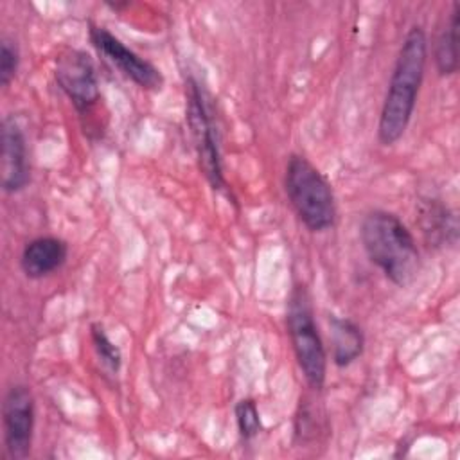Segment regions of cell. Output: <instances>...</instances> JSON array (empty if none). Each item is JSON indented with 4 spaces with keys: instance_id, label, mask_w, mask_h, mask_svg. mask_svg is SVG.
<instances>
[{
    "instance_id": "obj_1",
    "label": "cell",
    "mask_w": 460,
    "mask_h": 460,
    "mask_svg": "<svg viewBox=\"0 0 460 460\" xmlns=\"http://www.w3.org/2000/svg\"><path fill=\"white\" fill-rule=\"evenodd\" d=\"M428 59V38L420 25H413L399 49L383 101L377 138L383 146L395 144L406 131L422 84Z\"/></svg>"
},
{
    "instance_id": "obj_2",
    "label": "cell",
    "mask_w": 460,
    "mask_h": 460,
    "mask_svg": "<svg viewBox=\"0 0 460 460\" xmlns=\"http://www.w3.org/2000/svg\"><path fill=\"white\" fill-rule=\"evenodd\" d=\"M359 237L368 259L395 286H408L420 270L417 241L392 212L372 210L361 221Z\"/></svg>"
},
{
    "instance_id": "obj_3",
    "label": "cell",
    "mask_w": 460,
    "mask_h": 460,
    "mask_svg": "<svg viewBox=\"0 0 460 460\" xmlns=\"http://www.w3.org/2000/svg\"><path fill=\"white\" fill-rule=\"evenodd\" d=\"M284 189L298 219L311 232H325L334 225L336 201L332 187L307 158L300 155L289 156Z\"/></svg>"
},
{
    "instance_id": "obj_4",
    "label": "cell",
    "mask_w": 460,
    "mask_h": 460,
    "mask_svg": "<svg viewBox=\"0 0 460 460\" xmlns=\"http://www.w3.org/2000/svg\"><path fill=\"white\" fill-rule=\"evenodd\" d=\"M288 334L300 372L313 390H322L327 374V354L318 332L311 298L304 286L291 291L288 302Z\"/></svg>"
},
{
    "instance_id": "obj_5",
    "label": "cell",
    "mask_w": 460,
    "mask_h": 460,
    "mask_svg": "<svg viewBox=\"0 0 460 460\" xmlns=\"http://www.w3.org/2000/svg\"><path fill=\"white\" fill-rule=\"evenodd\" d=\"M185 99H187V122L194 140L196 156L199 169L212 189L219 190L225 187L223 158L219 149V135L214 122V113L205 90L198 79L189 75L185 79Z\"/></svg>"
},
{
    "instance_id": "obj_6",
    "label": "cell",
    "mask_w": 460,
    "mask_h": 460,
    "mask_svg": "<svg viewBox=\"0 0 460 460\" xmlns=\"http://www.w3.org/2000/svg\"><path fill=\"white\" fill-rule=\"evenodd\" d=\"M58 86L72 101L74 108L84 117L101 101L99 79L93 61L84 50L66 49L56 58L54 68Z\"/></svg>"
},
{
    "instance_id": "obj_7",
    "label": "cell",
    "mask_w": 460,
    "mask_h": 460,
    "mask_svg": "<svg viewBox=\"0 0 460 460\" xmlns=\"http://www.w3.org/2000/svg\"><path fill=\"white\" fill-rule=\"evenodd\" d=\"M34 397L23 385H13L2 402L4 444L11 458L22 460L29 455L34 433Z\"/></svg>"
},
{
    "instance_id": "obj_8",
    "label": "cell",
    "mask_w": 460,
    "mask_h": 460,
    "mask_svg": "<svg viewBox=\"0 0 460 460\" xmlns=\"http://www.w3.org/2000/svg\"><path fill=\"white\" fill-rule=\"evenodd\" d=\"M90 41L113 66H117L128 79L144 90H160L164 77L160 70L126 47L115 34L99 25H90Z\"/></svg>"
},
{
    "instance_id": "obj_9",
    "label": "cell",
    "mask_w": 460,
    "mask_h": 460,
    "mask_svg": "<svg viewBox=\"0 0 460 460\" xmlns=\"http://www.w3.org/2000/svg\"><path fill=\"white\" fill-rule=\"evenodd\" d=\"M2 189L7 194H14L27 187L29 174V158H27V144L25 135L20 124L13 117H5L2 120Z\"/></svg>"
},
{
    "instance_id": "obj_10",
    "label": "cell",
    "mask_w": 460,
    "mask_h": 460,
    "mask_svg": "<svg viewBox=\"0 0 460 460\" xmlns=\"http://www.w3.org/2000/svg\"><path fill=\"white\" fill-rule=\"evenodd\" d=\"M68 255V246L63 239L41 235L29 241L20 255V266L25 277L43 279L59 270Z\"/></svg>"
},
{
    "instance_id": "obj_11",
    "label": "cell",
    "mask_w": 460,
    "mask_h": 460,
    "mask_svg": "<svg viewBox=\"0 0 460 460\" xmlns=\"http://www.w3.org/2000/svg\"><path fill=\"white\" fill-rule=\"evenodd\" d=\"M329 334L334 365L349 367L363 354L365 336L354 320L347 316H329Z\"/></svg>"
},
{
    "instance_id": "obj_12",
    "label": "cell",
    "mask_w": 460,
    "mask_h": 460,
    "mask_svg": "<svg viewBox=\"0 0 460 460\" xmlns=\"http://www.w3.org/2000/svg\"><path fill=\"white\" fill-rule=\"evenodd\" d=\"M458 18L460 4H453L447 27L442 31L435 47V63L440 75H451L458 70Z\"/></svg>"
},
{
    "instance_id": "obj_13",
    "label": "cell",
    "mask_w": 460,
    "mask_h": 460,
    "mask_svg": "<svg viewBox=\"0 0 460 460\" xmlns=\"http://www.w3.org/2000/svg\"><path fill=\"white\" fill-rule=\"evenodd\" d=\"M422 230L431 243H442L446 239L447 230L455 232V226H449L453 217L447 214V208L440 203H428L422 210Z\"/></svg>"
},
{
    "instance_id": "obj_14",
    "label": "cell",
    "mask_w": 460,
    "mask_h": 460,
    "mask_svg": "<svg viewBox=\"0 0 460 460\" xmlns=\"http://www.w3.org/2000/svg\"><path fill=\"white\" fill-rule=\"evenodd\" d=\"M90 338H92L93 349H95L99 359L102 361V365L108 367L111 372H119L120 363H122L120 349L110 340V336L104 332L102 325L93 323L90 327Z\"/></svg>"
},
{
    "instance_id": "obj_15",
    "label": "cell",
    "mask_w": 460,
    "mask_h": 460,
    "mask_svg": "<svg viewBox=\"0 0 460 460\" xmlns=\"http://www.w3.org/2000/svg\"><path fill=\"white\" fill-rule=\"evenodd\" d=\"M235 422L243 440H252L261 429V415L253 399H241L235 404Z\"/></svg>"
},
{
    "instance_id": "obj_16",
    "label": "cell",
    "mask_w": 460,
    "mask_h": 460,
    "mask_svg": "<svg viewBox=\"0 0 460 460\" xmlns=\"http://www.w3.org/2000/svg\"><path fill=\"white\" fill-rule=\"evenodd\" d=\"M20 65V52L13 40L2 38L0 43V84L5 88L16 75Z\"/></svg>"
}]
</instances>
